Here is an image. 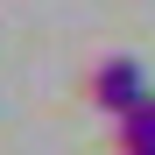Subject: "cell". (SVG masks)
I'll use <instances>...</instances> for the list:
<instances>
[{
	"mask_svg": "<svg viewBox=\"0 0 155 155\" xmlns=\"http://www.w3.org/2000/svg\"><path fill=\"white\" fill-rule=\"evenodd\" d=\"M85 99L99 113H134L141 99H148V71H141V57H99L92 64V78H85Z\"/></svg>",
	"mask_w": 155,
	"mask_h": 155,
	"instance_id": "1",
	"label": "cell"
},
{
	"mask_svg": "<svg viewBox=\"0 0 155 155\" xmlns=\"http://www.w3.org/2000/svg\"><path fill=\"white\" fill-rule=\"evenodd\" d=\"M113 148H120V155H155V92L141 99L134 113L113 120Z\"/></svg>",
	"mask_w": 155,
	"mask_h": 155,
	"instance_id": "2",
	"label": "cell"
}]
</instances>
